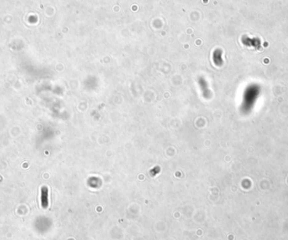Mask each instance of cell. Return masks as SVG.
Masks as SVG:
<instances>
[{
  "label": "cell",
  "mask_w": 288,
  "mask_h": 240,
  "mask_svg": "<svg viewBox=\"0 0 288 240\" xmlns=\"http://www.w3.org/2000/svg\"><path fill=\"white\" fill-rule=\"evenodd\" d=\"M41 203L44 207L48 205V189L47 187H43L41 189Z\"/></svg>",
  "instance_id": "6da1fadb"
},
{
  "label": "cell",
  "mask_w": 288,
  "mask_h": 240,
  "mask_svg": "<svg viewBox=\"0 0 288 240\" xmlns=\"http://www.w3.org/2000/svg\"><path fill=\"white\" fill-rule=\"evenodd\" d=\"M213 61L217 66H220L222 64V51L220 50H216L213 53Z\"/></svg>",
  "instance_id": "7a4b0ae2"
},
{
  "label": "cell",
  "mask_w": 288,
  "mask_h": 240,
  "mask_svg": "<svg viewBox=\"0 0 288 240\" xmlns=\"http://www.w3.org/2000/svg\"><path fill=\"white\" fill-rule=\"evenodd\" d=\"M200 85H201V90H202L203 95L206 97V98H209V95H210V91L208 88H207V84H206V81L204 80L203 79H200Z\"/></svg>",
  "instance_id": "3957f363"
}]
</instances>
